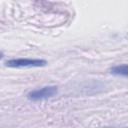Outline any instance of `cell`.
Listing matches in <instances>:
<instances>
[{
	"label": "cell",
	"mask_w": 128,
	"mask_h": 128,
	"mask_svg": "<svg viewBox=\"0 0 128 128\" xmlns=\"http://www.w3.org/2000/svg\"><path fill=\"white\" fill-rule=\"evenodd\" d=\"M2 58H3V53H2V52H0V60H1Z\"/></svg>",
	"instance_id": "cell-4"
},
{
	"label": "cell",
	"mask_w": 128,
	"mask_h": 128,
	"mask_svg": "<svg viewBox=\"0 0 128 128\" xmlns=\"http://www.w3.org/2000/svg\"><path fill=\"white\" fill-rule=\"evenodd\" d=\"M47 61L44 59L37 58H13L7 60L5 65L10 68H33V67H44Z\"/></svg>",
	"instance_id": "cell-1"
},
{
	"label": "cell",
	"mask_w": 128,
	"mask_h": 128,
	"mask_svg": "<svg viewBox=\"0 0 128 128\" xmlns=\"http://www.w3.org/2000/svg\"><path fill=\"white\" fill-rule=\"evenodd\" d=\"M57 86L55 85H48V86H43L34 90H31L27 94V98L30 101H41V100H46L49 98L54 97L57 94Z\"/></svg>",
	"instance_id": "cell-2"
},
{
	"label": "cell",
	"mask_w": 128,
	"mask_h": 128,
	"mask_svg": "<svg viewBox=\"0 0 128 128\" xmlns=\"http://www.w3.org/2000/svg\"><path fill=\"white\" fill-rule=\"evenodd\" d=\"M110 73L115 76H122L127 77L128 75V67L127 64H121V65H115L110 68Z\"/></svg>",
	"instance_id": "cell-3"
}]
</instances>
